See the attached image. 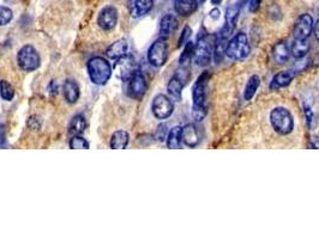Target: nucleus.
<instances>
[{"label": "nucleus", "mask_w": 319, "mask_h": 239, "mask_svg": "<svg viewBox=\"0 0 319 239\" xmlns=\"http://www.w3.org/2000/svg\"><path fill=\"white\" fill-rule=\"evenodd\" d=\"M310 147L311 149H319V140H317V137H313L310 144Z\"/></svg>", "instance_id": "42"}, {"label": "nucleus", "mask_w": 319, "mask_h": 239, "mask_svg": "<svg viewBox=\"0 0 319 239\" xmlns=\"http://www.w3.org/2000/svg\"><path fill=\"white\" fill-rule=\"evenodd\" d=\"M167 135H168L167 124H165V123L160 124L156 129V133H155V137H156V140H159V141H165V140L167 139Z\"/></svg>", "instance_id": "33"}, {"label": "nucleus", "mask_w": 319, "mask_h": 239, "mask_svg": "<svg viewBox=\"0 0 319 239\" xmlns=\"http://www.w3.org/2000/svg\"><path fill=\"white\" fill-rule=\"evenodd\" d=\"M251 47L247 35L245 33H238L225 46V55L230 60L240 61L250 55Z\"/></svg>", "instance_id": "4"}, {"label": "nucleus", "mask_w": 319, "mask_h": 239, "mask_svg": "<svg viewBox=\"0 0 319 239\" xmlns=\"http://www.w3.org/2000/svg\"><path fill=\"white\" fill-rule=\"evenodd\" d=\"M154 0H129L128 9L133 18H141L151 11Z\"/></svg>", "instance_id": "15"}, {"label": "nucleus", "mask_w": 319, "mask_h": 239, "mask_svg": "<svg viewBox=\"0 0 319 239\" xmlns=\"http://www.w3.org/2000/svg\"><path fill=\"white\" fill-rule=\"evenodd\" d=\"M271 55L276 64H284V62L288 61L290 56V47L284 41H280V42H277L276 45L272 47Z\"/></svg>", "instance_id": "18"}, {"label": "nucleus", "mask_w": 319, "mask_h": 239, "mask_svg": "<svg viewBox=\"0 0 319 239\" xmlns=\"http://www.w3.org/2000/svg\"><path fill=\"white\" fill-rule=\"evenodd\" d=\"M130 141L129 133L126 131H116L114 132L111 137V149L113 150H123L126 149Z\"/></svg>", "instance_id": "24"}, {"label": "nucleus", "mask_w": 319, "mask_h": 239, "mask_svg": "<svg viewBox=\"0 0 319 239\" xmlns=\"http://www.w3.org/2000/svg\"><path fill=\"white\" fill-rule=\"evenodd\" d=\"M198 2L196 0H175L174 10L178 15L188 17L198 9Z\"/></svg>", "instance_id": "21"}, {"label": "nucleus", "mask_w": 319, "mask_h": 239, "mask_svg": "<svg viewBox=\"0 0 319 239\" xmlns=\"http://www.w3.org/2000/svg\"><path fill=\"white\" fill-rule=\"evenodd\" d=\"M259 85H261V78L258 75L255 74L248 79L247 84L245 86V91H244V98L246 101H251L253 97H255L257 90H258Z\"/></svg>", "instance_id": "27"}, {"label": "nucleus", "mask_w": 319, "mask_h": 239, "mask_svg": "<svg viewBox=\"0 0 319 239\" xmlns=\"http://www.w3.org/2000/svg\"><path fill=\"white\" fill-rule=\"evenodd\" d=\"M194 43L188 41L186 43L185 47H184V51L181 53L180 59H179V62H180V66H188L190 61L193 59V53H194Z\"/></svg>", "instance_id": "28"}, {"label": "nucleus", "mask_w": 319, "mask_h": 239, "mask_svg": "<svg viewBox=\"0 0 319 239\" xmlns=\"http://www.w3.org/2000/svg\"><path fill=\"white\" fill-rule=\"evenodd\" d=\"M148 84L147 79L141 71L136 72L129 80V87L128 93L133 100H142L144 97L145 92H147Z\"/></svg>", "instance_id": "11"}, {"label": "nucleus", "mask_w": 319, "mask_h": 239, "mask_svg": "<svg viewBox=\"0 0 319 239\" xmlns=\"http://www.w3.org/2000/svg\"><path fill=\"white\" fill-rule=\"evenodd\" d=\"M308 51H310V43L307 40H299L295 38L294 42L290 46V54L293 58L295 59H302L307 55Z\"/></svg>", "instance_id": "23"}, {"label": "nucleus", "mask_w": 319, "mask_h": 239, "mask_svg": "<svg viewBox=\"0 0 319 239\" xmlns=\"http://www.w3.org/2000/svg\"><path fill=\"white\" fill-rule=\"evenodd\" d=\"M85 127H87L85 118L82 114H78V115L75 116V118L71 120V122H70L69 133L71 134L72 137H74V135H80L85 131Z\"/></svg>", "instance_id": "26"}, {"label": "nucleus", "mask_w": 319, "mask_h": 239, "mask_svg": "<svg viewBox=\"0 0 319 239\" xmlns=\"http://www.w3.org/2000/svg\"><path fill=\"white\" fill-rule=\"evenodd\" d=\"M0 147H2V149L6 147V135H5L4 124H0Z\"/></svg>", "instance_id": "37"}, {"label": "nucleus", "mask_w": 319, "mask_h": 239, "mask_svg": "<svg viewBox=\"0 0 319 239\" xmlns=\"http://www.w3.org/2000/svg\"><path fill=\"white\" fill-rule=\"evenodd\" d=\"M222 1H224V0H211V4L212 5H220Z\"/></svg>", "instance_id": "43"}, {"label": "nucleus", "mask_w": 319, "mask_h": 239, "mask_svg": "<svg viewBox=\"0 0 319 239\" xmlns=\"http://www.w3.org/2000/svg\"><path fill=\"white\" fill-rule=\"evenodd\" d=\"M63 91H64V97L67 103H70V104H75V103L78 101L80 91H79L78 84H77L75 80L67 79L66 82L64 83Z\"/></svg>", "instance_id": "20"}, {"label": "nucleus", "mask_w": 319, "mask_h": 239, "mask_svg": "<svg viewBox=\"0 0 319 239\" xmlns=\"http://www.w3.org/2000/svg\"><path fill=\"white\" fill-rule=\"evenodd\" d=\"M18 66L25 72H33L40 67L41 59L36 49L32 45H25L17 54Z\"/></svg>", "instance_id": "5"}, {"label": "nucleus", "mask_w": 319, "mask_h": 239, "mask_svg": "<svg viewBox=\"0 0 319 239\" xmlns=\"http://www.w3.org/2000/svg\"><path fill=\"white\" fill-rule=\"evenodd\" d=\"M214 43L211 42V40L207 36L198 38L196 46H194L193 53L194 62L198 66H207L211 62L212 56H214Z\"/></svg>", "instance_id": "6"}, {"label": "nucleus", "mask_w": 319, "mask_h": 239, "mask_svg": "<svg viewBox=\"0 0 319 239\" xmlns=\"http://www.w3.org/2000/svg\"><path fill=\"white\" fill-rule=\"evenodd\" d=\"M151 110L156 119L166 120L172 116L173 111H174V104L169 97L160 93V95L155 96V98L152 100Z\"/></svg>", "instance_id": "9"}, {"label": "nucleus", "mask_w": 319, "mask_h": 239, "mask_svg": "<svg viewBox=\"0 0 319 239\" xmlns=\"http://www.w3.org/2000/svg\"><path fill=\"white\" fill-rule=\"evenodd\" d=\"M181 140H183L184 145L188 147H196L198 146L199 142L202 140V134L198 127L193 123L186 124L183 127V132H181Z\"/></svg>", "instance_id": "14"}, {"label": "nucleus", "mask_w": 319, "mask_h": 239, "mask_svg": "<svg viewBox=\"0 0 319 239\" xmlns=\"http://www.w3.org/2000/svg\"><path fill=\"white\" fill-rule=\"evenodd\" d=\"M220 15H221V12H220V10L219 9H214V10H211V11H210V18H212V19H219L220 18Z\"/></svg>", "instance_id": "40"}, {"label": "nucleus", "mask_w": 319, "mask_h": 239, "mask_svg": "<svg viewBox=\"0 0 319 239\" xmlns=\"http://www.w3.org/2000/svg\"><path fill=\"white\" fill-rule=\"evenodd\" d=\"M0 96H1L2 100L9 101V102L14 100L15 90L12 85L9 82H6V80H1L0 82Z\"/></svg>", "instance_id": "29"}, {"label": "nucleus", "mask_w": 319, "mask_h": 239, "mask_svg": "<svg viewBox=\"0 0 319 239\" xmlns=\"http://www.w3.org/2000/svg\"><path fill=\"white\" fill-rule=\"evenodd\" d=\"M192 98H193V118L197 121H202L206 114V74H202L197 79L193 86Z\"/></svg>", "instance_id": "3"}, {"label": "nucleus", "mask_w": 319, "mask_h": 239, "mask_svg": "<svg viewBox=\"0 0 319 239\" xmlns=\"http://www.w3.org/2000/svg\"><path fill=\"white\" fill-rule=\"evenodd\" d=\"M272 129L279 135H288L294 129V119L292 113L284 106H276L270 113Z\"/></svg>", "instance_id": "2"}, {"label": "nucleus", "mask_w": 319, "mask_h": 239, "mask_svg": "<svg viewBox=\"0 0 319 239\" xmlns=\"http://www.w3.org/2000/svg\"><path fill=\"white\" fill-rule=\"evenodd\" d=\"M293 79H294V73L290 71H282L274 75L271 83L270 89L271 90H279L282 87H287L292 84Z\"/></svg>", "instance_id": "19"}, {"label": "nucleus", "mask_w": 319, "mask_h": 239, "mask_svg": "<svg viewBox=\"0 0 319 239\" xmlns=\"http://www.w3.org/2000/svg\"><path fill=\"white\" fill-rule=\"evenodd\" d=\"M191 35H192V30H191V28L188 27V25H186V27L183 29V33H181L180 38H179L178 47L185 46L186 43L188 42V38L191 37Z\"/></svg>", "instance_id": "32"}, {"label": "nucleus", "mask_w": 319, "mask_h": 239, "mask_svg": "<svg viewBox=\"0 0 319 239\" xmlns=\"http://www.w3.org/2000/svg\"><path fill=\"white\" fill-rule=\"evenodd\" d=\"M179 22L174 15L167 14L163 16L160 20V35L161 37H169L178 29Z\"/></svg>", "instance_id": "16"}, {"label": "nucleus", "mask_w": 319, "mask_h": 239, "mask_svg": "<svg viewBox=\"0 0 319 239\" xmlns=\"http://www.w3.org/2000/svg\"><path fill=\"white\" fill-rule=\"evenodd\" d=\"M168 59V43L165 37H160L149 47L148 51V61L151 66L161 67L167 62Z\"/></svg>", "instance_id": "7"}, {"label": "nucleus", "mask_w": 319, "mask_h": 239, "mask_svg": "<svg viewBox=\"0 0 319 239\" xmlns=\"http://www.w3.org/2000/svg\"><path fill=\"white\" fill-rule=\"evenodd\" d=\"M139 71V66L136 62V60L130 54L121 56L120 59L115 60L114 64V73L119 79L123 82H129L130 78L132 77L136 72Z\"/></svg>", "instance_id": "8"}, {"label": "nucleus", "mask_w": 319, "mask_h": 239, "mask_svg": "<svg viewBox=\"0 0 319 239\" xmlns=\"http://www.w3.org/2000/svg\"><path fill=\"white\" fill-rule=\"evenodd\" d=\"M14 18V12L6 6H0V27L9 24Z\"/></svg>", "instance_id": "31"}, {"label": "nucleus", "mask_w": 319, "mask_h": 239, "mask_svg": "<svg viewBox=\"0 0 319 239\" xmlns=\"http://www.w3.org/2000/svg\"><path fill=\"white\" fill-rule=\"evenodd\" d=\"M313 34H315L316 40H317L319 42V18L317 19V22L313 24Z\"/></svg>", "instance_id": "41"}, {"label": "nucleus", "mask_w": 319, "mask_h": 239, "mask_svg": "<svg viewBox=\"0 0 319 239\" xmlns=\"http://www.w3.org/2000/svg\"><path fill=\"white\" fill-rule=\"evenodd\" d=\"M181 132H183V127L180 126H175L168 132L167 135V147L170 150H175V149H180L181 146Z\"/></svg>", "instance_id": "25"}, {"label": "nucleus", "mask_w": 319, "mask_h": 239, "mask_svg": "<svg viewBox=\"0 0 319 239\" xmlns=\"http://www.w3.org/2000/svg\"><path fill=\"white\" fill-rule=\"evenodd\" d=\"M87 69L90 80L95 85H100V86L107 84L113 73L112 66L108 62V60L101 58V56H95V58L90 59L87 64Z\"/></svg>", "instance_id": "1"}, {"label": "nucleus", "mask_w": 319, "mask_h": 239, "mask_svg": "<svg viewBox=\"0 0 319 239\" xmlns=\"http://www.w3.org/2000/svg\"><path fill=\"white\" fill-rule=\"evenodd\" d=\"M241 11V6L238 2L235 4L229 5L225 10V27L222 28L221 35L224 37L227 38L230 34L233 33V30L235 29V25H237L238 19H239V15Z\"/></svg>", "instance_id": "12"}, {"label": "nucleus", "mask_w": 319, "mask_h": 239, "mask_svg": "<svg viewBox=\"0 0 319 239\" xmlns=\"http://www.w3.org/2000/svg\"><path fill=\"white\" fill-rule=\"evenodd\" d=\"M313 18L310 14H302L295 20L294 28H293V35L294 38L299 40H307L313 31Z\"/></svg>", "instance_id": "10"}, {"label": "nucleus", "mask_w": 319, "mask_h": 239, "mask_svg": "<svg viewBox=\"0 0 319 239\" xmlns=\"http://www.w3.org/2000/svg\"><path fill=\"white\" fill-rule=\"evenodd\" d=\"M184 86H185V83H184L178 75L174 74L172 78H170L169 82H168V85H167L168 95H169L173 100H175L176 102H179V101L181 100V93H183Z\"/></svg>", "instance_id": "22"}, {"label": "nucleus", "mask_w": 319, "mask_h": 239, "mask_svg": "<svg viewBox=\"0 0 319 239\" xmlns=\"http://www.w3.org/2000/svg\"><path fill=\"white\" fill-rule=\"evenodd\" d=\"M38 120V116H32L28 121V126L32 129H38L40 128V121H36Z\"/></svg>", "instance_id": "39"}, {"label": "nucleus", "mask_w": 319, "mask_h": 239, "mask_svg": "<svg viewBox=\"0 0 319 239\" xmlns=\"http://www.w3.org/2000/svg\"><path fill=\"white\" fill-rule=\"evenodd\" d=\"M197 2H198V5H202L203 2H206V0H196Z\"/></svg>", "instance_id": "44"}, {"label": "nucleus", "mask_w": 319, "mask_h": 239, "mask_svg": "<svg viewBox=\"0 0 319 239\" xmlns=\"http://www.w3.org/2000/svg\"><path fill=\"white\" fill-rule=\"evenodd\" d=\"M269 11H270V17L272 19H280L282 18V11L276 4H272L269 6Z\"/></svg>", "instance_id": "35"}, {"label": "nucleus", "mask_w": 319, "mask_h": 239, "mask_svg": "<svg viewBox=\"0 0 319 239\" xmlns=\"http://www.w3.org/2000/svg\"><path fill=\"white\" fill-rule=\"evenodd\" d=\"M263 0H250V2H248V10H250V12H257L258 11V9L261 7V4Z\"/></svg>", "instance_id": "36"}, {"label": "nucleus", "mask_w": 319, "mask_h": 239, "mask_svg": "<svg viewBox=\"0 0 319 239\" xmlns=\"http://www.w3.org/2000/svg\"><path fill=\"white\" fill-rule=\"evenodd\" d=\"M303 113H305V118H306V122H307V126L312 127L313 120H315V115H313V111H312V109H311V106L307 104H303Z\"/></svg>", "instance_id": "34"}, {"label": "nucleus", "mask_w": 319, "mask_h": 239, "mask_svg": "<svg viewBox=\"0 0 319 239\" xmlns=\"http://www.w3.org/2000/svg\"><path fill=\"white\" fill-rule=\"evenodd\" d=\"M118 23V11L114 6H106L101 10L97 17L98 27L105 31L113 30Z\"/></svg>", "instance_id": "13"}, {"label": "nucleus", "mask_w": 319, "mask_h": 239, "mask_svg": "<svg viewBox=\"0 0 319 239\" xmlns=\"http://www.w3.org/2000/svg\"><path fill=\"white\" fill-rule=\"evenodd\" d=\"M129 54V43L126 42V40L121 38V40L115 41V42L112 43L106 51V55L110 59H112L115 61V60L120 59L121 56Z\"/></svg>", "instance_id": "17"}, {"label": "nucleus", "mask_w": 319, "mask_h": 239, "mask_svg": "<svg viewBox=\"0 0 319 239\" xmlns=\"http://www.w3.org/2000/svg\"><path fill=\"white\" fill-rule=\"evenodd\" d=\"M70 149L72 150H88L90 149V145L84 137L80 135H74L70 140Z\"/></svg>", "instance_id": "30"}, {"label": "nucleus", "mask_w": 319, "mask_h": 239, "mask_svg": "<svg viewBox=\"0 0 319 239\" xmlns=\"http://www.w3.org/2000/svg\"><path fill=\"white\" fill-rule=\"evenodd\" d=\"M48 90H49V93H51L52 96H56V95H58L59 93V86H58V84H56V82H54V80H52L51 83H49V85H48Z\"/></svg>", "instance_id": "38"}]
</instances>
